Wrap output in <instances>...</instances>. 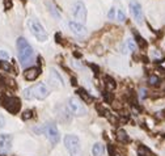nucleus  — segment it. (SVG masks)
<instances>
[{
  "instance_id": "f257e3e1",
  "label": "nucleus",
  "mask_w": 165,
  "mask_h": 156,
  "mask_svg": "<svg viewBox=\"0 0 165 156\" xmlns=\"http://www.w3.org/2000/svg\"><path fill=\"white\" fill-rule=\"evenodd\" d=\"M17 51H19V59H20L21 66L27 67L33 60L34 51H33V47L30 46L29 42H27L24 37L17 38Z\"/></svg>"
},
{
  "instance_id": "f03ea898",
  "label": "nucleus",
  "mask_w": 165,
  "mask_h": 156,
  "mask_svg": "<svg viewBox=\"0 0 165 156\" xmlns=\"http://www.w3.org/2000/svg\"><path fill=\"white\" fill-rule=\"evenodd\" d=\"M49 94H50V91H49L47 85L45 83H38V84L33 85L30 88H26L24 91V97L26 100H45Z\"/></svg>"
},
{
  "instance_id": "7ed1b4c3",
  "label": "nucleus",
  "mask_w": 165,
  "mask_h": 156,
  "mask_svg": "<svg viewBox=\"0 0 165 156\" xmlns=\"http://www.w3.org/2000/svg\"><path fill=\"white\" fill-rule=\"evenodd\" d=\"M64 146L67 148L70 156H81V144L79 138L72 134L64 136Z\"/></svg>"
},
{
  "instance_id": "20e7f679",
  "label": "nucleus",
  "mask_w": 165,
  "mask_h": 156,
  "mask_svg": "<svg viewBox=\"0 0 165 156\" xmlns=\"http://www.w3.org/2000/svg\"><path fill=\"white\" fill-rule=\"evenodd\" d=\"M67 108L70 110V113L76 117H82L88 113V109L84 105V102L78 97H70L67 102Z\"/></svg>"
},
{
  "instance_id": "39448f33",
  "label": "nucleus",
  "mask_w": 165,
  "mask_h": 156,
  "mask_svg": "<svg viewBox=\"0 0 165 156\" xmlns=\"http://www.w3.org/2000/svg\"><path fill=\"white\" fill-rule=\"evenodd\" d=\"M27 25H29V29L32 32V34L34 36L38 41H41V42H45L47 40V33L45 30V28H43L40 22H38L37 20H33L30 19L29 21H27Z\"/></svg>"
},
{
  "instance_id": "423d86ee",
  "label": "nucleus",
  "mask_w": 165,
  "mask_h": 156,
  "mask_svg": "<svg viewBox=\"0 0 165 156\" xmlns=\"http://www.w3.org/2000/svg\"><path fill=\"white\" fill-rule=\"evenodd\" d=\"M71 12H72V16L75 17V20H78V22H80V24H84L87 21V7L80 0L74 3Z\"/></svg>"
},
{
  "instance_id": "0eeeda50",
  "label": "nucleus",
  "mask_w": 165,
  "mask_h": 156,
  "mask_svg": "<svg viewBox=\"0 0 165 156\" xmlns=\"http://www.w3.org/2000/svg\"><path fill=\"white\" fill-rule=\"evenodd\" d=\"M42 132L47 135V139L51 142V144H57L59 142V139H60L59 131L57 129V126L54 124H51V122H49V124H46L42 127Z\"/></svg>"
},
{
  "instance_id": "6e6552de",
  "label": "nucleus",
  "mask_w": 165,
  "mask_h": 156,
  "mask_svg": "<svg viewBox=\"0 0 165 156\" xmlns=\"http://www.w3.org/2000/svg\"><path fill=\"white\" fill-rule=\"evenodd\" d=\"M3 106L7 109L9 113H12V114H16V113H19L20 111V108H21V101L17 98V97H13V96H11V97H5L3 100Z\"/></svg>"
},
{
  "instance_id": "1a4fd4ad",
  "label": "nucleus",
  "mask_w": 165,
  "mask_h": 156,
  "mask_svg": "<svg viewBox=\"0 0 165 156\" xmlns=\"http://www.w3.org/2000/svg\"><path fill=\"white\" fill-rule=\"evenodd\" d=\"M130 11H131V15H133L134 20H135L139 25H142V24H143V20H144L142 5L138 3L136 0H131V2H130Z\"/></svg>"
},
{
  "instance_id": "9d476101",
  "label": "nucleus",
  "mask_w": 165,
  "mask_h": 156,
  "mask_svg": "<svg viewBox=\"0 0 165 156\" xmlns=\"http://www.w3.org/2000/svg\"><path fill=\"white\" fill-rule=\"evenodd\" d=\"M50 84L54 87V88H64V79L62 77V75L58 72L57 68H51L50 71Z\"/></svg>"
},
{
  "instance_id": "9b49d317",
  "label": "nucleus",
  "mask_w": 165,
  "mask_h": 156,
  "mask_svg": "<svg viewBox=\"0 0 165 156\" xmlns=\"http://www.w3.org/2000/svg\"><path fill=\"white\" fill-rule=\"evenodd\" d=\"M12 147V135L9 134H2L0 135V154L8 152Z\"/></svg>"
},
{
  "instance_id": "f8f14e48",
  "label": "nucleus",
  "mask_w": 165,
  "mask_h": 156,
  "mask_svg": "<svg viewBox=\"0 0 165 156\" xmlns=\"http://www.w3.org/2000/svg\"><path fill=\"white\" fill-rule=\"evenodd\" d=\"M68 26H70V29L72 30V33L75 36H78V37H85L87 36V28L80 24V22H76V21H70L68 22Z\"/></svg>"
},
{
  "instance_id": "ddd939ff",
  "label": "nucleus",
  "mask_w": 165,
  "mask_h": 156,
  "mask_svg": "<svg viewBox=\"0 0 165 156\" xmlns=\"http://www.w3.org/2000/svg\"><path fill=\"white\" fill-rule=\"evenodd\" d=\"M41 74V68L40 67H30V68H26L24 72V77L27 81H34Z\"/></svg>"
},
{
  "instance_id": "4468645a",
  "label": "nucleus",
  "mask_w": 165,
  "mask_h": 156,
  "mask_svg": "<svg viewBox=\"0 0 165 156\" xmlns=\"http://www.w3.org/2000/svg\"><path fill=\"white\" fill-rule=\"evenodd\" d=\"M57 110H58L57 113H58L59 121H62L63 124H68V122L71 121V118H72V114L70 113V110H67L63 106H57Z\"/></svg>"
},
{
  "instance_id": "2eb2a0df",
  "label": "nucleus",
  "mask_w": 165,
  "mask_h": 156,
  "mask_svg": "<svg viewBox=\"0 0 165 156\" xmlns=\"http://www.w3.org/2000/svg\"><path fill=\"white\" fill-rule=\"evenodd\" d=\"M46 7H47V9H49V12H50V15L53 16L55 20H59V19H60V12H59V9L57 8V5H55L53 2H50V0H46Z\"/></svg>"
},
{
  "instance_id": "dca6fc26",
  "label": "nucleus",
  "mask_w": 165,
  "mask_h": 156,
  "mask_svg": "<svg viewBox=\"0 0 165 156\" xmlns=\"http://www.w3.org/2000/svg\"><path fill=\"white\" fill-rule=\"evenodd\" d=\"M79 94V97L81 98V101L84 102V104H92L93 102V97H92V94L89 93V92H87L85 89H82V88H80V89H78V92H76Z\"/></svg>"
},
{
  "instance_id": "f3484780",
  "label": "nucleus",
  "mask_w": 165,
  "mask_h": 156,
  "mask_svg": "<svg viewBox=\"0 0 165 156\" xmlns=\"http://www.w3.org/2000/svg\"><path fill=\"white\" fill-rule=\"evenodd\" d=\"M115 138H117V141L121 142V143H127L129 142V135H127V132H126L123 129H119L117 131V134H115Z\"/></svg>"
},
{
  "instance_id": "a211bd4d",
  "label": "nucleus",
  "mask_w": 165,
  "mask_h": 156,
  "mask_svg": "<svg viewBox=\"0 0 165 156\" xmlns=\"http://www.w3.org/2000/svg\"><path fill=\"white\" fill-rule=\"evenodd\" d=\"M104 83H105V85L108 87L109 91H112V89H114L115 87H117V83H115V80L113 79L112 76H109V75L104 76Z\"/></svg>"
},
{
  "instance_id": "6ab92c4d",
  "label": "nucleus",
  "mask_w": 165,
  "mask_h": 156,
  "mask_svg": "<svg viewBox=\"0 0 165 156\" xmlns=\"http://www.w3.org/2000/svg\"><path fill=\"white\" fill-rule=\"evenodd\" d=\"M134 36H135V43H136V46H139L140 49H146L147 42L144 41V38H143L142 36H139L138 33H135V30H134Z\"/></svg>"
},
{
  "instance_id": "aec40b11",
  "label": "nucleus",
  "mask_w": 165,
  "mask_h": 156,
  "mask_svg": "<svg viewBox=\"0 0 165 156\" xmlns=\"http://www.w3.org/2000/svg\"><path fill=\"white\" fill-rule=\"evenodd\" d=\"M92 154H93V156H101L104 154V146L101 143H96L95 146L92 147Z\"/></svg>"
},
{
  "instance_id": "412c9836",
  "label": "nucleus",
  "mask_w": 165,
  "mask_h": 156,
  "mask_svg": "<svg viewBox=\"0 0 165 156\" xmlns=\"http://www.w3.org/2000/svg\"><path fill=\"white\" fill-rule=\"evenodd\" d=\"M0 70L4 71V72H12L13 71L11 63L9 62H5V60H0Z\"/></svg>"
},
{
  "instance_id": "4be33fe9",
  "label": "nucleus",
  "mask_w": 165,
  "mask_h": 156,
  "mask_svg": "<svg viewBox=\"0 0 165 156\" xmlns=\"http://www.w3.org/2000/svg\"><path fill=\"white\" fill-rule=\"evenodd\" d=\"M148 84H150L151 87H157L159 84H160V79H159V76L151 75L150 77H148Z\"/></svg>"
},
{
  "instance_id": "5701e85b",
  "label": "nucleus",
  "mask_w": 165,
  "mask_h": 156,
  "mask_svg": "<svg viewBox=\"0 0 165 156\" xmlns=\"http://www.w3.org/2000/svg\"><path fill=\"white\" fill-rule=\"evenodd\" d=\"M125 45L127 46V49L130 50V51H135L136 50V43H135V41L133 40V38H127Z\"/></svg>"
},
{
  "instance_id": "b1692460",
  "label": "nucleus",
  "mask_w": 165,
  "mask_h": 156,
  "mask_svg": "<svg viewBox=\"0 0 165 156\" xmlns=\"http://www.w3.org/2000/svg\"><path fill=\"white\" fill-rule=\"evenodd\" d=\"M102 97H104V101L108 102V104H112L113 102V93H110L109 91L104 92L102 93Z\"/></svg>"
},
{
  "instance_id": "393cba45",
  "label": "nucleus",
  "mask_w": 165,
  "mask_h": 156,
  "mask_svg": "<svg viewBox=\"0 0 165 156\" xmlns=\"http://www.w3.org/2000/svg\"><path fill=\"white\" fill-rule=\"evenodd\" d=\"M117 19L119 22H125L126 21V15L122 9H117Z\"/></svg>"
},
{
  "instance_id": "a878e982",
  "label": "nucleus",
  "mask_w": 165,
  "mask_h": 156,
  "mask_svg": "<svg viewBox=\"0 0 165 156\" xmlns=\"http://www.w3.org/2000/svg\"><path fill=\"white\" fill-rule=\"evenodd\" d=\"M21 117H23V119H24V121L29 119V118H32V117H33V111H32V110H25Z\"/></svg>"
},
{
  "instance_id": "bb28decb",
  "label": "nucleus",
  "mask_w": 165,
  "mask_h": 156,
  "mask_svg": "<svg viewBox=\"0 0 165 156\" xmlns=\"http://www.w3.org/2000/svg\"><path fill=\"white\" fill-rule=\"evenodd\" d=\"M139 156H146V154H150V150L148 148H146V147H143V146H140L139 147Z\"/></svg>"
},
{
  "instance_id": "cd10ccee",
  "label": "nucleus",
  "mask_w": 165,
  "mask_h": 156,
  "mask_svg": "<svg viewBox=\"0 0 165 156\" xmlns=\"http://www.w3.org/2000/svg\"><path fill=\"white\" fill-rule=\"evenodd\" d=\"M109 19L110 20H114L115 17H117V9H115V8H112V9H110L109 11Z\"/></svg>"
},
{
  "instance_id": "c85d7f7f",
  "label": "nucleus",
  "mask_w": 165,
  "mask_h": 156,
  "mask_svg": "<svg viewBox=\"0 0 165 156\" xmlns=\"http://www.w3.org/2000/svg\"><path fill=\"white\" fill-rule=\"evenodd\" d=\"M0 59L2 60H7L9 59V54L5 51V50H0Z\"/></svg>"
},
{
  "instance_id": "c756f323",
  "label": "nucleus",
  "mask_w": 165,
  "mask_h": 156,
  "mask_svg": "<svg viewBox=\"0 0 165 156\" xmlns=\"http://www.w3.org/2000/svg\"><path fill=\"white\" fill-rule=\"evenodd\" d=\"M96 109H97L98 113H100V115H104V113H105V110H106V109H104L100 104H96Z\"/></svg>"
},
{
  "instance_id": "7c9ffc66",
  "label": "nucleus",
  "mask_w": 165,
  "mask_h": 156,
  "mask_svg": "<svg viewBox=\"0 0 165 156\" xmlns=\"http://www.w3.org/2000/svg\"><path fill=\"white\" fill-rule=\"evenodd\" d=\"M139 97H140V98L147 97V89H144V88L140 89V91H139Z\"/></svg>"
},
{
  "instance_id": "2f4dec72",
  "label": "nucleus",
  "mask_w": 165,
  "mask_h": 156,
  "mask_svg": "<svg viewBox=\"0 0 165 156\" xmlns=\"http://www.w3.org/2000/svg\"><path fill=\"white\" fill-rule=\"evenodd\" d=\"M4 125H5V119H4V117L0 114V129H3Z\"/></svg>"
},
{
  "instance_id": "473e14b6",
  "label": "nucleus",
  "mask_w": 165,
  "mask_h": 156,
  "mask_svg": "<svg viewBox=\"0 0 165 156\" xmlns=\"http://www.w3.org/2000/svg\"><path fill=\"white\" fill-rule=\"evenodd\" d=\"M89 67L92 70H95L96 71V74H98V72H100V68H98V67L96 66V64H92V63H89Z\"/></svg>"
},
{
  "instance_id": "72a5a7b5",
  "label": "nucleus",
  "mask_w": 165,
  "mask_h": 156,
  "mask_svg": "<svg viewBox=\"0 0 165 156\" xmlns=\"http://www.w3.org/2000/svg\"><path fill=\"white\" fill-rule=\"evenodd\" d=\"M152 55H153L155 58H160V57H161L160 53H159V50H153V51H152Z\"/></svg>"
},
{
  "instance_id": "f704fd0d",
  "label": "nucleus",
  "mask_w": 165,
  "mask_h": 156,
  "mask_svg": "<svg viewBox=\"0 0 165 156\" xmlns=\"http://www.w3.org/2000/svg\"><path fill=\"white\" fill-rule=\"evenodd\" d=\"M109 156H114V150H113V146H109Z\"/></svg>"
},
{
  "instance_id": "c9c22d12",
  "label": "nucleus",
  "mask_w": 165,
  "mask_h": 156,
  "mask_svg": "<svg viewBox=\"0 0 165 156\" xmlns=\"http://www.w3.org/2000/svg\"><path fill=\"white\" fill-rule=\"evenodd\" d=\"M55 38H57V42H58V43H62V38H60V34H59V33H58L57 36H55Z\"/></svg>"
},
{
  "instance_id": "e433bc0d",
  "label": "nucleus",
  "mask_w": 165,
  "mask_h": 156,
  "mask_svg": "<svg viewBox=\"0 0 165 156\" xmlns=\"http://www.w3.org/2000/svg\"><path fill=\"white\" fill-rule=\"evenodd\" d=\"M71 81H72V85H76V84H78V83H76V79H75V77H72V79H71Z\"/></svg>"
}]
</instances>
